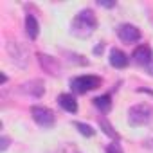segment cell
I'll use <instances>...</instances> for the list:
<instances>
[{
    "label": "cell",
    "mask_w": 153,
    "mask_h": 153,
    "mask_svg": "<svg viewBox=\"0 0 153 153\" xmlns=\"http://www.w3.org/2000/svg\"><path fill=\"white\" fill-rule=\"evenodd\" d=\"M97 29V18L92 9H83L72 20V34L78 38H88Z\"/></svg>",
    "instance_id": "obj_1"
},
{
    "label": "cell",
    "mask_w": 153,
    "mask_h": 153,
    "mask_svg": "<svg viewBox=\"0 0 153 153\" xmlns=\"http://www.w3.org/2000/svg\"><path fill=\"white\" fill-rule=\"evenodd\" d=\"M153 121V106L148 103L135 105L128 110V123L131 126H146Z\"/></svg>",
    "instance_id": "obj_2"
},
{
    "label": "cell",
    "mask_w": 153,
    "mask_h": 153,
    "mask_svg": "<svg viewBox=\"0 0 153 153\" xmlns=\"http://www.w3.org/2000/svg\"><path fill=\"white\" fill-rule=\"evenodd\" d=\"M97 87H101V78L99 76H79V78L70 79V88L76 94H87L90 90H96Z\"/></svg>",
    "instance_id": "obj_3"
},
{
    "label": "cell",
    "mask_w": 153,
    "mask_h": 153,
    "mask_svg": "<svg viewBox=\"0 0 153 153\" xmlns=\"http://www.w3.org/2000/svg\"><path fill=\"white\" fill-rule=\"evenodd\" d=\"M31 115H33L34 123H36L38 126H42V128H52V126H54L56 115H54V112H52L51 108H47V106H40V105L33 106V108H31Z\"/></svg>",
    "instance_id": "obj_4"
},
{
    "label": "cell",
    "mask_w": 153,
    "mask_h": 153,
    "mask_svg": "<svg viewBox=\"0 0 153 153\" xmlns=\"http://www.w3.org/2000/svg\"><path fill=\"white\" fill-rule=\"evenodd\" d=\"M117 36L123 43L130 45V43H135L140 40V31H139V27H135L131 24H123L117 27Z\"/></svg>",
    "instance_id": "obj_5"
},
{
    "label": "cell",
    "mask_w": 153,
    "mask_h": 153,
    "mask_svg": "<svg viewBox=\"0 0 153 153\" xmlns=\"http://www.w3.org/2000/svg\"><path fill=\"white\" fill-rule=\"evenodd\" d=\"M131 58H133V61L137 63V65H149L151 63V59H153V52H151V47L149 45H139L135 51H133V54H131Z\"/></svg>",
    "instance_id": "obj_6"
},
{
    "label": "cell",
    "mask_w": 153,
    "mask_h": 153,
    "mask_svg": "<svg viewBox=\"0 0 153 153\" xmlns=\"http://www.w3.org/2000/svg\"><path fill=\"white\" fill-rule=\"evenodd\" d=\"M7 52H9V56L13 58V61L16 63V65H20V67H25L27 65V58H25V51L16 43V42H11V43H7Z\"/></svg>",
    "instance_id": "obj_7"
},
{
    "label": "cell",
    "mask_w": 153,
    "mask_h": 153,
    "mask_svg": "<svg viewBox=\"0 0 153 153\" xmlns=\"http://www.w3.org/2000/svg\"><path fill=\"white\" fill-rule=\"evenodd\" d=\"M58 103L68 114H76V112H78V101H76V97L72 94H61V96H58Z\"/></svg>",
    "instance_id": "obj_8"
},
{
    "label": "cell",
    "mask_w": 153,
    "mask_h": 153,
    "mask_svg": "<svg viewBox=\"0 0 153 153\" xmlns=\"http://www.w3.org/2000/svg\"><path fill=\"white\" fill-rule=\"evenodd\" d=\"M38 58H40V65L49 74H52V76H58L59 74V63H58V59H54L52 56H47V54H40Z\"/></svg>",
    "instance_id": "obj_9"
},
{
    "label": "cell",
    "mask_w": 153,
    "mask_h": 153,
    "mask_svg": "<svg viewBox=\"0 0 153 153\" xmlns=\"http://www.w3.org/2000/svg\"><path fill=\"white\" fill-rule=\"evenodd\" d=\"M20 90H22L24 94L34 96V97H42V94H43V83H42L40 79H33V81H29V83H24V85L20 87Z\"/></svg>",
    "instance_id": "obj_10"
},
{
    "label": "cell",
    "mask_w": 153,
    "mask_h": 153,
    "mask_svg": "<svg viewBox=\"0 0 153 153\" xmlns=\"http://www.w3.org/2000/svg\"><path fill=\"white\" fill-rule=\"evenodd\" d=\"M128 56L121 51V49H112L110 51V65L115 68H124L128 65Z\"/></svg>",
    "instance_id": "obj_11"
},
{
    "label": "cell",
    "mask_w": 153,
    "mask_h": 153,
    "mask_svg": "<svg viewBox=\"0 0 153 153\" xmlns=\"http://www.w3.org/2000/svg\"><path fill=\"white\" fill-rule=\"evenodd\" d=\"M25 33H27V36L31 40H36L38 34H40V25H38V22H36V18L33 15L25 16Z\"/></svg>",
    "instance_id": "obj_12"
},
{
    "label": "cell",
    "mask_w": 153,
    "mask_h": 153,
    "mask_svg": "<svg viewBox=\"0 0 153 153\" xmlns=\"http://www.w3.org/2000/svg\"><path fill=\"white\" fill-rule=\"evenodd\" d=\"M94 105H96L103 114H106V112H110V108H112V97H110L108 94L97 96V97H94Z\"/></svg>",
    "instance_id": "obj_13"
},
{
    "label": "cell",
    "mask_w": 153,
    "mask_h": 153,
    "mask_svg": "<svg viewBox=\"0 0 153 153\" xmlns=\"http://www.w3.org/2000/svg\"><path fill=\"white\" fill-rule=\"evenodd\" d=\"M99 126H101V130H103L108 137H112V139H119V133L114 130V126L108 123V119H106L105 115H101V117H99Z\"/></svg>",
    "instance_id": "obj_14"
},
{
    "label": "cell",
    "mask_w": 153,
    "mask_h": 153,
    "mask_svg": "<svg viewBox=\"0 0 153 153\" xmlns=\"http://www.w3.org/2000/svg\"><path fill=\"white\" fill-rule=\"evenodd\" d=\"M74 126L78 128L79 133L85 135V137H94V133H96V130H94L90 124H85V123H74Z\"/></svg>",
    "instance_id": "obj_15"
},
{
    "label": "cell",
    "mask_w": 153,
    "mask_h": 153,
    "mask_svg": "<svg viewBox=\"0 0 153 153\" xmlns=\"http://www.w3.org/2000/svg\"><path fill=\"white\" fill-rule=\"evenodd\" d=\"M106 153H123V148L119 142H112L106 146Z\"/></svg>",
    "instance_id": "obj_16"
},
{
    "label": "cell",
    "mask_w": 153,
    "mask_h": 153,
    "mask_svg": "<svg viewBox=\"0 0 153 153\" xmlns=\"http://www.w3.org/2000/svg\"><path fill=\"white\" fill-rule=\"evenodd\" d=\"M97 4L103 6V7H114V6H115L114 0H112V2H108V0H97Z\"/></svg>",
    "instance_id": "obj_17"
},
{
    "label": "cell",
    "mask_w": 153,
    "mask_h": 153,
    "mask_svg": "<svg viewBox=\"0 0 153 153\" xmlns=\"http://www.w3.org/2000/svg\"><path fill=\"white\" fill-rule=\"evenodd\" d=\"M7 146H9V139H7L6 135H2V151H6Z\"/></svg>",
    "instance_id": "obj_18"
},
{
    "label": "cell",
    "mask_w": 153,
    "mask_h": 153,
    "mask_svg": "<svg viewBox=\"0 0 153 153\" xmlns=\"http://www.w3.org/2000/svg\"><path fill=\"white\" fill-rule=\"evenodd\" d=\"M103 52V45H97L96 49H94V54H101Z\"/></svg>",
    "instance_id": "obj_19"
},
{
    "label": "cell",
    "mask_w": 153,
    "mask_h": 153,
    "mask_svg": "<svg viewBox=\"0 0 153 153\" xmlns=\"http://www.w3.org/2000/svg\"><path fill=\"white\" fill-rule=\"evenodd\" d=\"M148 72H149V74H151V76H153V59H151V63H149V65H148Z\"/></svg>",
    "instance_id": "obj_20"
}]
</instances>
